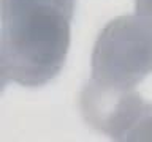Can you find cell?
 <instances>
[{
  "label": "cell",
  "mask_w": 152,
  "mask_h": 142,
  "mask_svg": "<svg viewBox=\"0 0 152 142\" xmlns=\"http://www.w3.org/2000/svg\"><path fill=\"white\" fill-rule=\"evenodd\" d=\"M2 82L41 87L64 68L75 0H0Z\"/></svg>",
  "instance_id": "6da1fadb"
},
{
  "label": "cell",
  "mask_w": 152,
  "mask_h": 142,
  "mask_svg": "<svg viewBox=\"0 0 152 142\" xmlns=\"http://www.w3.org/2000/svg\"><path fill=\"white\" fill-rule=\"evenodd\" d=\"M152 73V25L141 16H119L100 32L92 51V80L135 88Z\"/></svg>",
  "instance_id": "7a4b0ae2"
},
{
  "label": "cell",
  "mask_w": 152,
  "mask_h": 142,
  "mask_svg": "<svg viewBox=\"0 0 152 142\" xmlns=\"http://www.w3.org/2000/svg\"><path fill=\"white\" fill-rule=\"evenodd\" d=\"M151 106L135 88L106 87L92 79L86 84L79 96L84 120L116 141H133Z\"/></svg>",
  "instance_id": "3957f363"
},
{
  "label": "cell",
  "mask_w": 152,
  "mask_h": 142,
  "mask_svg": "<svg viewBox=\"0 0 152 142\" xmlns=\"http://www.w3.org/2000/svg\"><path fill=\"white\" fill-rule=\"evenodd\" d=\"M136 14L152 25V0H135Z\"/></svg>",
  "instance_id": "277c9868"
}]
</instances>
